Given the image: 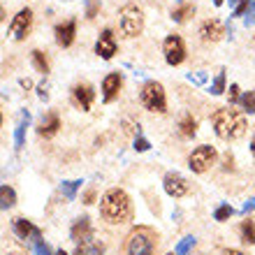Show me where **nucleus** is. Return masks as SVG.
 <instances>
[{
    "label": "nucleus",
    "mask_w": 255,
    "mask_h": 255,
    "mask_svg": "<svg viewBox=\"0 0 255 255\" xmlns=\"http://www.w3.org/2000/svg\"><path fill=\"white\" fill-rule=\"evenodd\" d=\"M223 35H225V28L218 19H209L200 26V37L204 42H218Z\"/></svg>",
    "instance_id": "17"
},
{
    "label": "nucleus",
    "mask_w": 255,
    "mask_h": 255,
    "mask_svg": "<svg viewBox=\"0 0 255 255\" xmlns=\"http://www.w3.org/2000/svg\"><path fill=\"white\" fill-rule=\"evenodd\" d=\"M232 214H235V209H232V207L228 204V202H225V204H221V207H218V209L214 211V218H216L218 223H225Z\"/></svg>",
    "instance_id": "28"
},
{
    "label": "nucleus",
    "mask_w": 255,
    "mask_h": 255,
    "mask_svg": "<svg viewBox=\"0 0 255 255\" xmlns=\"http://www.w3.org/2000/svg\"><path fill=\"white\" fill-rule=\"evenodd\" d=\"M33 251H35V255H56L54 251H51V246H49L47 242H35V246H33Z\"/></svg>",
    "instance_id": "30"
},
{
    "label": "nucleus",
    "mask_w": 255,
    "mask_h": 255,
    "mask_svg": "<svg viewBox=\"0 0 255 255\" xmlns=\"http://www.w3.org/2000/svg\"><path fill=\"white\" fill-rule=\"evenodd\" d=\"M221 255H244V253L242 251H237V249H225Z\"/></svg>",
    "instance_id": "41"
},
{
    "label": "nucleus",
    "mask_w": 255,
    "mask_h": 255,
    "mask_svg": "<svg viewBox=\"0 0 255 255\" xmlns=\"http://www.w3.org/2000/svg\"><path fill=\"white\" fill-rule=\"evenodd\" d=\"M228 98H230V105L242 102V95H239V86H237V84H232V86L228 88Z\"/></svg>",
    "instance_id": "34"
},
{
    "label": "nucleus",
    "mask_w": 255,
    "mask_h": 255,
    "mask_svg": "<svg viewBox=\"0 0 255 255\" xmlns=\"http://www.w3.org/2000/svg\"><path fill=\"white\" fill-rule=\"evenodd\" d=\"M100 214L112 225L132 221V200H130V195L121 188L107 190L100 200Z\"/></svg>",
    "instance_id": "1"
},
{
    "label": "nucleus",
    "mask_w": 255,
    "mask_h": 255,
    "mask_svg": "<svg viewBox=\"0 0 255 255\" xmlns=\"http://www.w3.org/2000/svg\"><path fill=\"white\" fill-rule=\"evenodd\" d=\"M54 35H56V42H58V47L67 49L72 47L74 42V35H77V21H65V23H58L54 28Z\"/></svg>",
    "instance_id": "15"
},
{
    "label": "nucleus",
    "mask_w": 255,
    "mask_h": 255,
    "mask_svg": "<svg viewBox=\"0 0 255 255\" xmlns=\"http://www.w3.org/2000/svg\"><path fill=\"white\" fill-rule=\"evenodd\" d=\"M58 130H61V119H58V114H56V112H49L47 116H42L40 126H37V134H40V137L51 139Z\"/></svg>",
    "instance_id": "16"
},
{
    "label": "nucleus",
    "mask_w": 255,
    "mask_h": 255,
    "mask_svg": "<svg viewBox=\"0 0 255 255\" xmlns=\"http://www.w3.org/2000/svg\"><path fill=\"white\" fill-rule=\"evenodd\" d=\"M37 98H40V100H49V86H47V81H42L40 86H37Z\"/></svg>",
    "instance_id": "37"
},
{
    "label": "nucleus",
    "mask_w": 255,
    "mask_h": 255,
    "mask_svg": "<svg viewBox=\"0 0 255 255\" xmlns=\"http://www.w3.org/2000/svg\"><path fill=\"white\" fill-rule=\"evenodd\" d=\"M70 239H72L77 246H84V249L91 251L93 246V228H91V218L88 216H81L72 223L70 228Z\"/></svg>",
    "instance_id": "7"
},
{
    "label": "nucleus",
    "mask_w": 255,
    "mask_h": 255,
    "mask_svg": "<svg viewBox=\"0 0 255 255\" xmlns=\"http://www.w3.org/2000/svg\"><path fill=\"white\" fill-rule=\"evenodd\" d=\"M251 153L255 155V137H253V141H251Z\"/></svg>",
    "instance_id": "42"
},
{
    "label": "nucleus",
    "mask_w": 255,
    "mask_h": 255,
    "mask_svg": "<svg viewBox=\"0 0 255 255\" xmlns=\"http://www.w3.org/2000/svg\"><path fill=\"white\" fill-rule=\"evenodd\" d=\"M139 102L148 112H158L162 114L167 109V98H165V88L158 81H146L139 91Z\"/></svg>",
    "instance_id": "4"
},
{
    "label": "nucleus",
    "mask_w": 255,
    "mask_h": 255,
    "mask_svg": "<svg viewBox=\"0 0 255 255\" xmlns=\"http://www.w3.org/2000/svg\"><path fill=\"white\" fill-rule=\"evenodd\" d=\"M56 255H67V253H65V251H63V249H61V251H56Z\"/></svg>",
    "instance_id": "44"
},
{
    "label": "nucleus",
    "mask_w": 255,
    "mask_h": 255,
    "mask_svg": "<svg viewBox=\"0 0 255 255\" xmlns=\"http://www.w3.org/2000/svg\"><path fill=\"white\" fill-rule=\"evenodd\" d=\"M95 100V88L91 86V84H77V86L72 88V102L74 107L81 109V112H88L91 109V105H93Z\"/></svg>",
    "instance_id": "11"
},
{
    "label": "nucleus",
    "mask_w": 255,
    "mask_h": 255,
    "mask_svg": "<svg viewBox=\"0 0 255 255\" xmlns=\"http://www.w3.org/2000/svg\"><path fill=\"white\" fill-rule=\"evenodd\" d=\"M88 255H105V246H102V244H93L91 251H88Z\"/></svg>",
    "instance_id": "39"
},
{
    "label": "nucleus",
    "mask_w": 255,
    "mask_h": 255,
    "mask_svg": "<svg viewBox=\"0 0 255 255\" xmlns=\"http://www.w3.org/2000/svg\"><path fill=\"white\" fill-rule=\"evenodd\" d=\"M119 26L126 37H137L144 30V14L137 5H123L119 12Z\"/></svg>",
    "instance_id": "5"
},
{
    "label": "nucleus",
    "mask_w": 255,
    "mask_h": 255,
    "mask_svg": "<svg viewBox=\"0 0 255 255\" xmlns=\"http://www.w3.org/2000/svg\"><path fill=\"white\" fill-rule=\"evenodd\" d=\"M28 126H30V112H28V109H23V112H21L19 126L14 128V146H16V148L23 146V141H26V128Z\"/></svg>",
    "instance_id": "19"
},
{
    "label": "nucleus",
    "mask_w": 255,
    "mask_h": 255,
    "mask_svg": "<svg viewBox=\"0 0 255 255\" xmlns=\"http://www.w3.org/2000/svg\"><path fill=\"white\" fill-rule=\"evenodd\" d=\"M251 211H255V197H251V200L242 207V214H244V216H249Z\"/></svg>",
    "instance_id": "38"
},
{
    "label": "nucleus",
    "mask_w": 255,
    "mask_h": 255,
    "mask_svg": "<svg viewBox=\"0 0 255 255\" xmlns=\"http://www.w3.org/2000/svg\"><path fill=\"white\" fill-rule=\"evenodd\" d=\"M225 91H228V88H225V70H221V72L216 74V79L211 81V88H209V93H211V95H223Z\"/></svg>",
    "instance_id": "24"
},
{
    "label": "nucleus",
    "mask_w": 255,
    "mask_h": 255,
    "mask_svg": "<svg viewBox=\"0 0 255 255\" xmlns=\"http://www.w3.org/2000/svg\"><path fill=\"white\" fill-rule=\"evenodd\" d=\"M162 54H165V61L167 65H181L186 61V44L179 35H167L165 42H162Z\"/></svg>",
    "instance_id": "8"
},
{
    "label": "nucleus",
    "mask_w": 255,
    "mask_h": 255,
    "mask_svg": "<svg viewBox=\"0 0 255 255\" xmlns=\"http://www.w3.org/2000/svg\"><path fill=\"white\" fill-rule=\"evenodd\" d=\"M223 2H225V0H214V5H216V7H221Z\"/></svg>",
    "instance_id": "43"
},
{
    "label": "nucleus",
    "mask_w": 255,
    "mask_h": 255,
    "mask_svg": "<svg viewBox=\"0 0 255 255\" xmlns=\"http://www.w3.org/2000/svg\"><path fill=\"white\" fill-rule=\"evenodd\" d=\"M211 123H214V132L225 141H237L246 134V116L244 112H237V109H218L214 116H211Z\"/></svg>",
    "instance_id": "2"
},
{
    "label": "nucleus",
    "mask_w": 255,
    "mask_h": 255,
    "mask_svg": "<svg viewBox=\"0 0 255 255\" xmlns=\"http://www.w3.org/2000/svg\"><path fill=\"white\" fill-rule=\"evenodd\" d=\"M123 86V77L121 72H109L102 79V100L105 102H114L119 98V91Z\"/></svg>",
    "instance_id": "14"
},
{
    "label": "nucleus",
    "mask_w": 255,
    "mask_h": 255,
    "mask_svg": "<svg viewBox=\"0 0 255 255\" xmlns=\"http://www.w3.org/2000/svg\"><path fill=\"white\" fill-rule=\"evenodd\" d=\"M132 148L137 151V153H144V151H148V148H151V144H148L146 137H141V134H139V137H134Z\"/></svg>",
    "instance_id": "32"
},
{
    "label": "nucleus",
    "mask_w": 255,
    "mask_h": 255,
    "mask_svg": "<svg viewBox=\"0 0 255 255\" xmlns=\"http://www.w3.org/2000/svg\"><path fill=\"white\" fill-rule=\"evenodd\" d=\"M167 255H176V253H167Z\"/></svg>",
    "instance_id": "46"
},
{
    "label": "nucleus",
    "mask_w": 255,
    "mask_h": 255,
    "mask_svg": "<svg viewBox=\"0 0 255 255\" xmlns=\"http://www.w3.org/2000/svg\"><path fill=\"white\" fill-rule=\"evenodd\" d=\"M158 246V235L148 225H137L126 237V255H153Z\"/></svg>",
    "instance_id": "3"
},
{
    "label": "nucleus",
    "mask_w": 255,
    "mask_h": 255,
    "mask_svg": "<svg viewBox=\"0 0 255 255\" xmlns=\"http://www.w3.org/2000/svg\"><path fill=\"white\" fill-rule=\"evenodd\" d=\"M239 235H242V242L249 244V246H255V221H244L239 225Z\"/></svg>",
    "instance_id": "21"
},
{
    "label": "nucleus",
    "mask_w": 255,
    "mask_h": 255,
    "mask_svg": "<svg viewBox=\"0 0 255 255\" xmlns=\"http://www.w3.org/2000/svg\"><path fill=\"white\" fill-rule=\"evenodd\" d=\"M100 12V0H86V19H95Z\"/></svg>",
    "instance_id": "31"
},
{
    "label": "nucleus",
    "mask_w": 255,
    "mask_h": 255,
    "mask_svg": "<svg viewBox=\"0 0 255 255\" xmlns=\"http://www.w3.org/2000/svg\"><path fill=\"white\" fill-rule=\"evenodd\" d=\"M0 200H2V209H12L14 207V202H16V193H14V188L12 186H2V188H0Z\"/></svg>",
    "instance_id": "23"
},
{
    "label": "nucleus",
    "mask_w": 255,
    "mask_h": 255,
    "mask_svg": "<svg viewBox=\"0 0 255 255\" xmlns=\"http://www.w3.org/2000/svg\"><path fill=\"white\" fill-rule=\"evenodd\" d=\"M93 200H95V193L93 190H88V193L84 195V204H93Z\"/></svg>",
    "instance_id": "40"
},
{
    "label": "nucleus",
    "mask_w": 255,
    "mask_h": 255,
    "mask_svg": "<svg viewBox=\"0 0 255 255\" xmlns=\"http://www.w3.org/2000/svg\"><path fill=\"white\" fill-rule=\"evenodd\" d=\"M237 2H239V0H230V5H237Z\"/></svg>",
    "instance_id": "45"
},
{
    "label": "nucleus",
    "mask_w": 255,
    "mask_h": 255,
    "mask_svg": "<svg viewBox=\"0 0 255 255\" xmlns=\"http://www.w3.org/2000/svg\"><path fill=\"white\" fill-rule=\"evenodd\" d=\"M195 244H197V239H195V237H183L181 242L176 244L174 253H176V255H190V251H193Z\"/></svg>",
    "instance_id": "25"
},
{
    "label": "nucleus",
    "mask_w": 255,
    "mask_h": 255,
    "mask_svg": "<svg viewBox=\"0 0 255 255\" xmlns=\"http://www.w3.org/2000/svg\"><path fill=\"white\" fill-rule=\"evenodd\" d=\"M251 9V0H239L235 5V12H232V16H246Z\"/></svg>",
    "instance_id": "29"
},
{
    "label": "nucleus",
    "mask_w": 255,
    "mask_h": 255,
    "mask_svg": "<svg viewBox=\"0 0 255 255\" xmlns=\"http://www.w3.org/2000/svg\"><path fill=\"white\" fill-rule=\"evenodd\" d=\"M244 107V112L246 114H255V91H246V93L242 95V102H239Z\"/></svg>",
    "instance_id": "27"
},
{
    "label": "nucleus",
    "mask_w": 255,
    "mask_h": 255,
    "mask_svg": "<svg viewBox=\"0 0 255 255\" xmlns=\"http://www.w3.org/2000/svg\"><path fill=\"white\" fill-rule=\"evenodd\" d=\"M12 230H14V235L19 237V239H23V242H40V237H42V230L37 225H33L30 221H26V218H14Z\"/></svg>",
    "instance_id": "13"
},
{
    "label": "nucleus",
    "mask_w": 255,
    "mask_h": 255,
    "mask_svg": "<svg viewBox=\"0 0 255 255\" xmlns=\"http://www.w3.org/2000/svg\"><path fill=\"white\" fill-rule=\"evenodd\" d=\"M193 14H195V5L190 2V0H181V2H176V5L172 7V19H174L176 23L188 21Z\"/></svg>",
    "instance_id": "18"
},
{
    "label": "nucleus",
    "mask_w": 255,
    "mask_h": 255,
    "mask_svg": "<svg viewBox=\"0 0 255 255\" xmlns=\"http://www.w3.org/2000/svg\"><path fill=\"white\" fill-rule=\"evenodd\" d=\"M216 158H218L216 148L209 146V144H202V146H197L193 153H190L188 167L193 169L195 174H204L207 169H211V165H216Z\"/></svg>",
    "instance_id": "6"
},
{
    "label": "nucleus",
    "mask_w": 255,
    "mask_h": 255,
    "mask_svg": "<svg viewBox=\"0 0 255 255\" xmlns=\"http://www.w3.org/2000/svg\"><path fill=\"white\" fill-rule=\"evenodd\" d=\"M81 181L77 179V181H63L61 183V193L65 200H74V195H77V190H79Z\"/></svg>",
    "instance_id": "26"
},
{
    "label": "nucleus",
    "mask_w": 255,
    "mask_h": 255,
    "mask_svg": "<svg viewBox=\"0 0 255 255\" xmlns=\"http://www.w3.org/2000/svg\"><path fill=\"white\" fill-rule=\"evenodd\" d=\"M30 28H33V9L23 7V9H19L16 16L12 19V23H9V28H7V33H9L12 40H23V37L30 33Z\"/></svg>",
    "instance_id": "9"
},
{
    "label": "nucleus",
    "mask_w": 255,
    "mask_h": 255,
    "mask_svg": "<svg viewBox=\"0 0 255 255\" xmlns=\"http://www.w3.org/2000/svg\"><path fill=\"white\" fill-rule=\"evenodd\" d=\"M244 26H246V28L255 26V2H251V9H249V14L244 16Z\"/></svg>",
    "instance_id": "35"
},
{
    "label": "nucleus",
    "mask_w": 255,
    "mask_h": 255,
    "mask_svg": "<svg viewBox=\"0 0 255 255\" xmlns=\"http://www.w3.org/2000/svg\"><path fill=\"white\" fill-rule=\"evenodd\" d=\"M223 169H225V172L235 169V158H232V153H230V151L223 155Z\"/></svg>",
    "instance_id": "36"
},
{
    "label": "nucleus",
    "mask_w": 255,
    "mask_h": 255,
    "mask_svg": "<svg viewBox=\"0 0 255 255\" xmlns=\"http://www.w3.org/2000/svg\"><path fill=\"white\" fill-rule=\"evenodd\" d=\"M30 61H33V65H35V70H37V72H42L44 77H47V72H49V58H47V54H44V51L33 49V51H30Z\"/></svg>",
    "instance_id": "20"
},
{
    "label": "nucleus",
    "mask_w": 255,
    "mask_h": 255,
    "mask_svg": "<svg viewBox=\"0 0 255 255\" xmlns=\"http://www.w3.org/2000/svg\"><path fill=\"white\" fill-rule=\"evenodd\" d=\"M162 188H165V193H167L169 197L179 200V197H183V195H188L190 183L186 181L179 172H167L165 179H162Z\"/></svg>",
    "instance_id": "10"
},
{
    "label": "nucleus",
    "mask_w": 255,
    "mask_h": 255,
    "mask_svg": "<svg viewBox=\"0 0 255 255\" xmlns=\"http://www.w3.org/2000/svg\"><path fill=\"white\" fill-rule=\"evenodd\" d=\"M186 79H188L190 84L202 86V84H207V72H188V74H186Z\"/></svg>",
    "instance_id": "33"
},
{
    "label": "nucleus",
    "mask_w": 255,
    "mask_h": 255,
    "mask_svg": "<svg viewBox=\"0 0 255 255\" xmlns=\"http://www.w3.org/2000/svg\"><path fill=\"white\" fill-rule=\"evenodd\" d=\"M179 132H181L183 137H193V134L197 132V121H195L190 114H186L181 121H179Z\"/></svg>",
    "instance_id": "22"
},
{
    "label": "nucleus",
    "mask_w": 255,
    "mask_h": 255,
    "mask_svg": "<svg viewBox=\"0 0 255 255\" xmlns=\"http://www.w3.org/2000/svg\"><path fill=\"white\" fill-rule=\"evenodd\" d=\"M116 51H119V47H116L114 33H112V28H105L98 42H95V54L100 56L102 61H109V58H114Z\"/></svg>",
    "instance_id": "12"
}]
</instances>
